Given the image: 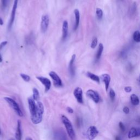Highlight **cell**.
<instances>
[{"label": "cell", "mask_w": 140, "mask_h": 140, "mask_svg": "<svg viewBox=\"0 0 140 140\" xmlns=\"http://www.w3.org/2000/svg\"><path fill=\"white\" fill-rule=\"evenodd\" d=\"M62 29H62V32H63L62 38H63V40H65L67 37L68 30V22L66 20H65L63 22Z\"/></svg>", "instance_id": "obj_16"}, {"label": "cell", "mask_w": 140, "mask_h": 140, "mask_svg": "<svg viewBox=\"0 0 140 140\" xmlns=\"http://www.w3.org/2000/svg\"><path fill=\"white\" fill-rule=\"evenodd\" d=\"M138 80H139V81L140 82V74H139V77H138Z\"/></svg>", "instance_id": "obj_40"}, {"label": "cell", "mask_w": 140, "mask_h": 140, "mask_svg": "<svg viewBox=\"0 0 140 140\" xmlns=\"http://www.w3.org/2000/svg\"><path fill=\"white\" fill-rule=\"evenodd\" d=\"M67 111L68 112V113L69 114H72L74 112L73 108H72L71 107H67Z\"/></svg>", "instance_id": "obj_34"}, {"label": "cell", "mask_w": 140, "mask_h": 140, "mask_svg": "<svg viewBox=\"0 0 140 140\" xmlns=\"http://www.w3.org/2000/svg\"><path fill=\"white\" fill-rule=\"evenodd\" d=\"M8 43L7 41H3L2 42L1 44H0V49H2V48H3L4 46H5Z\"/></svg>", "instance_id": "obj_33"}, {"label": "cell", "mask_w": 140, "mask_h": 140, "mask_svg": "<svg viewBox=\"0 0 140 140\" xmlns=\"http://www.w3.org/2000/svg\"><path fill=\"white\" fill-rule=\"evenodd\" d=\"M131 102L134 106H137L139 103V99L138 97L135 94H133L130 96Z\"/></svg>", "instance_id": "obj_20"}, {"label": "cell", "mask_w": 140, "mask_h": 140, "mask_svg": "<svg viewBox=\"0 0 140 140\" xmlns=\"http://www.w3.org/2000/svg\"><path fill=\"white\" fill-rule=\"evenodd\" d=\"M33 91V96L32 98L35 101H37L38 102L39 100L40 99V92H39L38 90H37V89L36 88H33L32 89Z\"/></svg>", "instance_id": "obj_21"}, {"label": "cell", "mask_w": 140, "mask_h": 140, "mask_svg": "<svg viewBox=\"0 0 140 140\" xmlns=\"http://www.w3.org/2000/svg\"><path fill=\"white\" fill-rule=\"evenodd\" d=\"M9 0H1V6L3 9H5L7 7L8 5Z\"/></svg>", "instance_id": "obj_28"}, {"label": "cell", "mask_w": 140, "mask_h": 140, "mask_svg": "<svg viewBox=\"0 0 140 140\" xmlns=\"http://www.w3.org/2000/svg\"><path fill=\"white\" fill-rule=\"evenodd\" d=\"M137 122H138L139 123H140V117L138 119V120H137Z\"/></svg>", "instance_id": "obj_39"}, {"label": "cell", "mask_w": 140, "mask_h": 140, "mask_svg": "<svg viewBox=\"0 0 140 140\" xmlns=\"http://www.w3.org/2000/svg\"><path fill=\"white\" fill-rule=\"evenodd\" d=\"M49 75L51 77V78L53 81V84L54 86L57 88L63 87V82H62V80L55 72L50 71L49 73Z\"/></svg>", "instance_id": "obj_4"}, {"label": "cell", "mask_w": 140, "mask_h": 140, "mask_svg": "<svg viewBox=\"0 0 140 140\" xmlns=\"http://www.w3.org/2000/svg\"><path fill=\"white\" fill-rule=\"evenodd\" d=\"M74 13H75V26H74V30H76L79 24L80 21V13L78 9H75L74 10Z\"/></svg>", "instance_id": "obj_17"}, {"label": "cell", "mask_w": 140, "mask_h": 140, "mask_svg": "<svg viewBox=\"0 0 140 140\" xmlns=\"http://www.w3.org/2000/svg\"><path fill=\"white\" fill-rule=\"evenodd\" d=\"M9 140H14V139H9Z\"/></svg>", "instance_id": "obj_42"}, {"label": "cell", "mask_w": 140, "mask_h": 140, "mask_svg": "<svg viewBox=\"0 0 140 140\" xmlns=\"http://www.w3.org/2000/svg\"><path fill=\"white\" fill-rule=\"evenodd\" d=\"M34 42L33 34L30 33L29 36L26 38V43L28 44H31Z\"/></svg>", "instance_id": "obj_22"}, {"label": "cell", "mask_w": 140, "mask_h": 140, "mask_svg": "<svg viewBox=\"0 0 140 140\" xmlns=\"http://www.w3.org/2000/svg\"><path fill=\"white\" fill-rule=\"evenodd\" d=\"M36 78L40 81L41 83L43 84V85L44 86L45 88V92H48L50 88H51V81L50 80L47 78H45L44 77H37Z\"/></svg>", "instance_id": "obj_9"}, {"label": "cell", "mask_w": 140, "mask_h": 140, "mask_svg": "<svg viewBox=\"0 0 140 140\" xmlns=\"http://www.w3.org/2000/svg\"><path fill=\"white\" fill-rule=\"evenodd\" d=\"M20 77H21V78L23 80H24L25 81H26V82H29L31 79V78L29 75H27L24 73H21Z\"/></svg>", "instance_id": "obj_25"}, {"label": "cell", "mask_w": 140, "mask_h": 140, "mask_svg": "<svg viewBox=\"0 0 140 140\" xmlns=\"http://www.w3.org/2000/svg\"><path fill=\"white\" fill-rule=\"evenodd\" d=\"M96 14L98 19L101 20V19H102L103 17V10L101 8H97L96 10Z\"/></svg>", "instance_id": "obj_24"}, {"label": "cell", "mask_w": 140, "mask_h": 140, "mask_svg": "<svg viewBox=\"0 0 140 140\" xmlns=\"http://www.w3.org/2000/svg\"><path fill=\"white\" fill-rule=\"evenodd\" d=\"M3 21L2 19L1 18H0V25H3Z\"/></svg>", "instance_id": "obj_36"}, {"label": "cell", "mask_w": 140, "mask_h": 140, "mask_svg": "<svg viewBox=\"0 0 140 140\" xmlns=\"http://www.w3.org/2000/svg\"><path fill=\"white\" fill-rule=\"evenodd\" d=\"M18 3V0H14L12 10H11V13L10 14V18L9 22V25H8L9 29H10L11 28V26H12L14 21L15 13H16V10L17 9Z\"/></svg>", "instance_id": "obj_10"}, {"label": "cell", "mask_w": 140, "mask_h": 140, "mask_svg": "<svg viewBox=\"0 0 140 140\" xmlns=\"http://www.w3.org/2000/svg\"><path fill=\"white\" fill-rule=\"evenodd\" d=\"M44 106L43 103L38 101L36 103V110L32 115L31 116V119L33 124H38L41 123L43 119V115L44 113Z\"/></svg>", "instance_id": "obj_1"}, {"label": "cell", "mask_w": 140, "mask_h": 140, "mask_svg": "<svg viewBox=\"0 0 140 140\" xmlns=\"http://www.w3.org/2000/svg\"><path fill=\"white\" fill-rule=\"evenodd\" d=\"M128 138H132L140 136V128L139 127H131L127 135Z\"/></svg>", "instance_id": "obj_12"}, {"label": "cell", "mask_w": 140, "mask_h": 140, "mask_svg": "<svg viewBox=\"0 0 140 140\" xmlns=\"http://www.w3.org/2000/svg\"><path fill=\"white\" fill-rule=\"evenodd\" d=\"M136 3H134L131 7L130 11L131 14H134L136 11Z\"/></svg>", "instance_id": "obj_29"}, {"label": "cell", "mask_w": 140, "mask_h": 140, "mask_svg": "<svg viewBox=\"0 0 140 140\" xmlns=\"http://www.w3.org/2000/svg\"><path fill=\"white\" fill-rule=\"evenodd\" d=\"M73 95L78 102L80 104L83 103V90L80 87L76 88L73 91Z\"/></svg>", "instance_id": "obj_8"}, {"label": "cell", "mask_w": 140, "mask_h": 140, "mask_svg": "<svg viewBox=\"0 0 140 140\" xmlns=\"http://www.w3.org/2000/svg\"><path fill=\"white\" fill-rule=\"evenodd\" d=\"M119 127L120 128V130H121L122 132H124L125 130V126H124V124L122 123V122H119Z\"/></svg>", "instance_id": "obj_30"}, {"label": "cell", "mask_w": 140, "mask_h": 140, "mask_svg": "<svg viewBox=\"0 0 140 140\" xmlns=\"http://www.w3.org/2000/svg\"><path fill=\"white\" fill-rule=\"evenodd\" d=\"M101 79L102 81L104 83L105 85V89H106V91H107L109 87H110V84L111 81V76L109 75L108 74L104 73L101 75Z\"/></svg>", "instance_id": "obj_13"}, {"label": "cell", "mask_w": 140, "mask_h": 140, "mask_svg": "<svg viewBox=\"0 0 140 140\" xmlns=\"http://www.w3.org/2000/svg\"><path fill=\"white\" fill-rule=\"evenodd\" d=\"M124 90H125V92L129 93L132 91V88L130 86H127V87H125L124 88Z\"/></svg>", "instance_id": "obj_32"}, {"label": "cell", "mask_w": 140, "mask_h": 140, "mask_svg": "<svg viewBox=\"0 0 140 140\" xmlns=\"http://www.w3.org/2000/svg\"><path fill=\"white\" fill-rule=\"evenodd\" d=\"M49 24V17L47 14L43 15L41 18V29L42 32H45L47 30Z\"/></svg>", "instance_id": "obj_6"}, {"label": "cell", "mask_w": 140, "mask_h": 140, "mask_svg": "<svg viewBox=\"0 0 140 140\" xmlns=\"http://www.w3.org/2000/svg\"><path fill=\"white\" fill-rule=\"evenodd\" d=\"M61 121L65 125L66 130L67 133L69 137L71 140H75L76 139V134L75 130L73 129L72 124L71 121L67 118V116H66L64 115H62L61 116Z\"/></svg>", "instance_id": "obj_2"}, {"label": "cell", "mask_w": 140, "mask_h": 140, "mask_svg": "<svg viewBox=\"0 0 140 140\" xmlns=\"http://www.w3.org/2000/svg\"><path fill=\"white\" fill-rule=\"evenodd\" d=\"M86 75L88 78H89L91 79V80H94V81H96V82H97V83H100V78L98 76H97V75H95V74L92 73L90 72H87L86 73Z\"/></svg>", "instance_id": "obj_19"}, {"label": "cell", "mask_w": 140, "mask_h": 140, "mask_svg": "<svg viewBox=\"0 0 140 140\" xmlns=\"http://www.w3.org/2000/svg\"><path fill=\"white\" fill-rule=\"evenodd\" d=\"M103 45L102 43H100L99 45L98 51H97V53L96 54V56H95L96 61H98L100 59V58L102 55V54L103 53Z\"/></svg>", "instance_id": "obj_18"}, {"label": "cell", "mask_w": 140, "mask_h": 140, "mask_svg": "<svg viewBox=\"0 0 140 140\" xmlns=\"http://www.w3.org/2000/svg\"><path fill=\"white\" fill-rule=\"evenodd\" d=\"M76 54H73V55H72L71 60H70L69 64L68 69H69L70 75H71L72 77L75 76L76 74V68H75V61L76 60Z\"/></svg>", "instance_id": "obj_11"}, {"label": "cell", "mask_w": 140, "mask_h": 140, "mask_svg": "<svg viewBox=\"0 0 140 140\" xmlns=\"http://www.w3.org/2000/svg\"><path fill=\"white\" fill-rule=\"evenodd\" d=\"M99 133V130L95 126H90L87 131V137L89 140H93L97 137Z\"/></svg>", "instance_id": "obj_5"}, {"label": "cell", "mask_w": 140, "mask_h": 140, "mask_svg": "<svg viewBox=\"0 0 140 140\" xmlns=\"http://www.w3.org/2000/svg\"><path fill=\"white\" fill-rule=\"evenodd\" d=\"M123 112H124V113H125V114H129V112H130V109H129V108L128 107L125 106V107H124L123 108Z\"/></svg>", "instance_id": "obj_31"}, {"label": "cell", "mask_w": 140, "mask_h": 140, "mask_svg": "<svg viewBox=\"0 0 140 140\" xmlns=\"http://www.w3.org/2000/svg\"><path fill=\"white\" fill-rule=\"evenodd\" d=\"M1 134V128H0V135Z\"/></svg>", "instance_id": "obj_41"}, {"label": "cell", "mask_w": 140, "mask_h": 140, "mask_svg": "<svg viewBox=\"0 0 140 140\" xmlns=\"http://www.w3.org/2000/svg\"><path fill=\"white\" fill-rule=\"evenodd\" d=\"M133 39L136 42H140V32L139 31H136L134 32L133 34Z\"/></svg>", "instance_id": "obj_23"}, {"label": "cell", "mask_w": 140, "mask_h": 140, "mask_svg": "<svg viewBox=\"0 0 140 140\" xmlns=\"http://www.w3.org/2000/svg\"><path fill=\"white\" fill-rule=\"evenodd\" d=\"M2 61V57L1 55V54H0V63H1Z\"/></svg>", "instance_id": "obj_38"}, {"label": "cell", "mask_w": 140, "mask_h": 140, "mask_svg": "<svg viewBox=\"0 0 140 140\" xmlns=\"http://www.w3.org/2000/svg\"><path fill=\"white\" fill-rule=\"evenodd\" d=\"M4 99H5L6 101L9 104V106L13 109L14 111L16 113L18 116H20V117L23 116V113L22 111L21 110L19 104L14 100L10 98H9V97H5V98H4Z\"/></svg>", "instance_id": "obj_3"}, {"label": "cell", "mask_w": 140, "mask_h": 140, "mask_svg": "<svg viewBox=\"0 0 140 140\" xmlns=\"http://www.w3.org/2000/svg\"><path fill=\"white\" fill-rule=\"evenodd\" d=\"M28 104L31 116L33 114L36 107V103L35 102V100L33 99L32 97H30L28 99Z\"/></svg>", "instance_id": "obj_14"}, {"label": "cell", "mask_w": 140, "mask_h": 140, "mask_svg": "<svg viewBox=\"0 0 140 140\" xmlns=\"http://www.w3.org/2000/svg\"><path fill=\"white\" fill-rule=\"evenodd\" d=\"M98 38H97L96 37H95V38H93V40H92V41L91 42V45H90V47L92 49L95 48L96 45H97V44H98Z\"/></svg>", "instance_id": "obj_26"}, {"label": "cell", "mask_w": 140, "mask_h": 140, "mask_svg": "<svg viewBox=\"0 0 140 140\" xmlns=\"http://www.w3.org/2000/svg\"><path fill=\"white\" fill-rule=\"evenodd\" d=\"M86 94L88 98L91 99L95 103H97L100 101V98L98 92L92 89H89L87 91Z\"/></svg>", "instance_id": "obj_7"}, {"label": "cell", "mask_w": 140, "mask_h": 140, "mask_svg": "<svg viewBox=\"0 0 140 140\" xmlns=\"http://www.w3.org/2000/svg\"><path fill=\"white\" fill-rule=\"evenodd\" d=\"M15 138L17 140H21L22 138V129H21V122L20 120H18L17 131L15 133Z\"/></svg>", "instance_id": "obj_15"}, {"label": "cell", "mask_w": 140, "mask_h": 140, "mask_svg": "<svg viewBox=\"0 0 140 140\" xmlns=\"http://www.w3.org/2000/svg\"><path fill=\"white\" fill-rule=\"evenodd\" d=\"M25 140H33L30 137H27L25 139Z\"/></svg>", "instance_id": "obj_37"}, {"label": "cell", "mask_w": 140, "mask_h": 140, "mask_svg": "<svg viewBox=\"0 0 140 140\" xmlns=\"http://www.w3.org/2000/svg\"><path fill=\"white\" fill-rule=\"evenodd\" d=\"M115 140H122V139L121 137L119 136H116L115 137Z\"/></svg>", "instance_id": "obj_35"}, {"label": "cell", "mask_w": 140, "mask_h": 140, "mask_svg": "<svg viewBox=\"0 0 140 140\" xmlns=\"http://www.w3.org/2000/svg\"><path fill=\"white\" fill-rule=\"evenodd\" d=\"M110 97L111 100L112 101H113L115 97V93L114 90H113L112 89H111L110 90Z\"/></svg>", "instance_id": "obj_27"}]
</instances>
